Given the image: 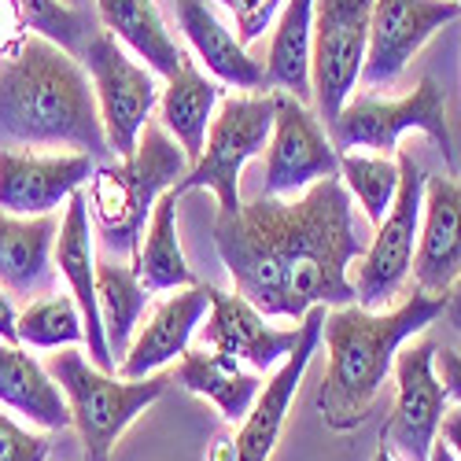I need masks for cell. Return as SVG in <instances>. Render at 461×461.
Returning <instances> with one entry per match:
<instances>
[{"label":"cell","instance_id":"60d3db41","mask_svg":"<svg viewBox=\"0 0 461 461\" xmlns=\"http://www.w3.org/2000/svg\"><path fill=\"white\" fill-rule=\"evenodd\" d=\"M373 461H395V454H392V450H388V447H380V450H376V457H373Z\"/></svg>","mask_w":461,"mask_h":461},{"label":"cell","instance_id":"4316f807","mask_svg":"<svg viewBox=\"0 0 461 461\" xmlns=\"http://www.w3.org/2000/svg\"><path fill=\"white\" fill-rule=\"evenodd\" d=\"M311 37H314V0H285L277 30L266 52V82L295 100H311Z\"/></svg>","mask_w":461,"mask_h":461},{"label":"cell","instance_id":"7c38bea8","mask_svg":"<svg viewBox=\"0 0 461 461\" xmlns=\"http://www.w3.org/2000/svg\"><path fill=\"white\" fill-rule=\"evenodd\" d=\"M392 373L399 399L380 439H388V450H395L402 461H429L439 436V420L447 413V392L436 376V343L420 339L410 348L402 343Z\"/></svg>","mask_w":461,"mask_h":461},{"label":"cell","instance_id":"d6986e66","mask_svg":"<svg viewBox=\"0 0 461 461\" xmlns=\"http://www.w3.org/2000/svg\"><path fill=\"white\" fill-rule=\"evenodd\" d=\"M207 311H211V285L174 288V295L151 306V314L140 325L137 339H130V348L119 362V376L140 380V376L159 373L177 355H185L200 321L207 318Z\"/></svg>","mask_w":461,"mask_h":461},{"label":"cell","instance_id":"277c9868","mask_svg":"<svg viewBox=\"0 0 461 461\" xmlns=\"http://www.w3.org/2000/svg\"><path fill=\"white\" fill-rule=\"evenodd\" d=\"M188 159L177 140L163 130V122H151L140 130L133 156L119 163H100L86 181V203L93 229L114 255H137L144 237V225L151 207L167 188H174L188 174Z\"/></svg>","mask_w":461,"mask_h":461},{"label":"cell","instance_id":"d4e9b609","mask_svg":"<svg viewBox=\"0 0 461 461\" xmlns=\"http://www.w3.org/2000/svg\"><path fill=\"white\" fill-rule=\"evenodd\" d=\"M177 384L188 388L192 395H203L218 406V413L225 420H240L248 417L262 380L255 369H244L240 362L225 358L218 351H207V348H196V351H185L181 355V366H177Z\"/></svg>","mask_w":461,"mask_h":461},{"label":"cell","instance_id":"ba28073f","mask_svg":"<svg viewBox=\"0 0 461 461\" xmlns=\"http://www.w3.org/2000/svg\"><path fill=\"white\" fill-rule=\"evenodd\" d=\"M82 67L93 82L96 107H100V122L111 156H133L137 137L148 126L151 111L159 107V74L137 63L126 45H119L107 30H96L89 37V45L82 49Z\"/></svg>","mask_w":461,"mask_h":461},{"label":"cell","instance_id":"484cf974","mask_svg":"<svg viewBox=\"0 0 461 461\" xmlns=\"http://www.w3.org/2000/svg\"><path fill=\"white\" fill-rule=\"evenodd\" d=\"M133 270L148 292H174L196 285V274L177 244V192L167 188L151 207V218L144 225V237L133 255Z\"/></svg>","mask_w":461,"mask_h":461},{"label":"cell","instance_id":"f35d334b","mask_svg":"<svg viewBox=\"0 0 461 461\" xmlns=\"http://www.w3.org/2000/svg\"><path fill=\"white\" fill-rule=\"evenodd\" d=\"M447 314H450V321H454V329L461 332V281L454 285V295L447 299Z\"/></svg>","mask_w":461,"mask_h":461},{"label":"cell","instance_id":"4fadbf2b","mask_svg":"<svg viewBox=\"0 0 461 461\" xmlns=\"http://www.w3.org/2000/svg\"><path fill=\"white\" fill-rule=\"evenodd\" d=\"M461 15L454 0H373L369 15V45L362 63L366 89H388L410 59L425 49V41Z\"/></svg>","mask_w":461,"mask_h":461},{"label":"cell","instance_id":"ab89813d","mask_svg":"<svg viewBox=\"0 0 461 461\" xmlns=\"http://www.w3.org/2000/svg\"><path fill=\"white\" fill-rule=\"evenodd\" d=\"M429 461H457V457H454V450H450V447H447L443 439H436V447H432Z\"/></svg>","mask_w":461,"mask_h":461},{"label":"cell","instance_id":"ac0fdd59","mask_svg":"<svg viewBox=\"0 0 461 461\" xmlns=\"http://www.w3.org/2000/svg\"><path fill=\"white\" fill-rule=\"evenodd\" d=\"M413 281L429 295H447L461 281V185L454 177H425V203L413 251Z\"/></svg>","mask_w":461,"mask_h":461},{"label":"cell","instance_id":"3957f363","mask_svg":"<svg viewBox=\"0 0 461 461\" xmlns=\"http://www.w3.org/2000/svg\"><path fill=\"white\" fill-rule=\"evenodd\" d=\"M447 314V295L413 292L395 311H366L358 303L329 306L321 339L329 348V369L321 376L318 410L332 432H351L366 417L395 369V355L406 339L425 332Z\"/></svg>","mask_w":461,"mask_h":461},{"label":"cell","instance_id":"836d02e7","mask_svg":"<svg viewBox=\"0 0 461 461\" xmlns=\"http://www.w3.org/2000/svg\"><path fill=\"white\" fill-rule=\"evenodd\" d=\"M26 19L19 12L15 0H0V56L15 52L23 41H26Z\"/></svg>","mask_w":461,"mask_h":461},{"label":"cell","instance_id":"1f68e13d","mask_svg":"<svg viewBox=\"0 0 461 461\" xmlns=\"http://www.w3.org/2000/svg\"><path fill=\"white\" fill-rule=\"evenodd\" d=\"M218 5L233 15L240 45H251L270 30L285 8V0H218Z\"/></svg>","mask_w":461,"mask_h":461},{"label":"cell","instance_id":"9c48e42d","mask_svg":"<svg viewBox=\"0 0 461 461\" xmlns=\"http://www.w3.org/2000/svg\"><path fill=\"white\" fill-rule=\"evenodd\" d=\"M399 192L376 225V237L355 258V303L366 311H380L392 303L410 277L413 251H417V229H420V203H425V170L410 156L399 151Z\"/></svg>","mask_w":461,"mask_h":461},{"label":"cell","instance_id":"6da1fadb","mask_svg":"<svg viewBox=\"0 0 461 461\" xmlns=\"http://www.w3.org/2000/svg\"><path fill=\"white\" fill-rule=\"evenodd\" d=\"M214 248L237 292L266 318H295L311 306L355 303L351 262L366 251L351 192L321 177L299 196H258L218 211Z\"/></svg>","mask_w":461,"mask_h":461},{"label":"cell","instance_id":"f1b7e54d","mask_svg":"<svg viewBox=\"0 0 461 461\" xmlns=\"http://www.w3.org/2000/svg\"><path fill=\"white\" fill-rule=\"evenodd\" d=\"M15 343L37 351H59L86 343V321L70 292H49L30 299V306L15 318Z\"/></svg>","mask_w":461,"mask_h":461},{"label":"cell","instance_id":"603a6c76","mask_svg":"<svg viewBox=\"0 0 461 461\" xmlns=\"http://www.w3.org/2000/svg\"><path fill=\"white\" fill-rule=\"evenodd\" d=\"M93 8L96 23L137 59H144V67H151L159 78H170L181 67L185 52L170 37L156 0H93Z\"/></svg>","mask_w":461,"mask_h":461},{"label":"cell","instance_id":"cb8c5ba5","mask_svg":"<svg viewBox=\"0 0 461 461\" xmlns=\"http://www.w3.org/2000/svg\"><path fill=\"white\" fill-rule=\"evenodd\" d=\"M221 89L214 78L196 67V59H181V67L167 78V89L159 93V119L163 130L177 140V148L185 151L188 163L200 159L203 140H207V126L218 111Z\"/></svg>","mask_w":461,"mask_h":461},{"label":"cell","instance_id":"d590c367","mask_svg":"<svg viewBox=\"0 0 461 461\" xmlns=\"http://www.w3.org/2000/svg\"><path fill=\"white\" fill-rule=\"evenodd\" d=\"M439 429H443V443L454 450V457L461 461V410H447L443 420H439Z\"/></svg>","mask_w":461,"mask_h":461},{"label":"cell","instance_id":"8fae6325","mask_svg":"<svg viewBox=\"0 0 461 461\" xmlns=\"http://www.w3.org/2000/svg\"><path fill=\"white\" fill-rule=\"evenodd\" d=\"M266 196H299L321 177H339V151L303 100L274 96V130L266 144Z\"/></svg>","mask_w":461,"mask_h":461},{"label":"cell","instance_id":"4dcf8cb0","mask_svg":"<svg viewBox=\"0 0 461 461\" xmlns=\"http://www.w3.org/2000/svg\"><path fill=\"white\" fill-rule=\"evenodd\" d=\"M26 30L37 37H49L52 45L67 49L70 56H82V49L89 45L93 30V15H86L82 8H67L59 0H15Z\"/></svg>","mask_w":461,"mask_h":461},{"label":"cell","instance_id":"44dd1931","mask_svg":"<svg viewBox=\"0 0 461 461\" xmlns=\"http://www.w3.org/2000/svg\"><path fill=\"white\" fill-rule=\"evenodd\" d=\"M177 26L214 82L251 93L270 89L266 67L248 56V45H240V37L214 15L211 0H177Z\"/></svg>","mask_w":461,"mask_h":461},{"label":"cell","instance_id":"5bb4252c","mask_svg":"<svg viewBox=\"0 0 461 461\" xmlns=\"http://www.w3.org/2000/svg\"><path fill=\"white\" fill-rule=\"evenodd\" d=\"M96 159L82 151H15L0 148V211L41 218L67 207V200L93 177Z\"/></svg>","mask_w":461,"mask_h":461},{"label":"cell","instance_id":"ffe728a7","mask_svg":"<svg viewBox=\"0 0 461 461\" xmlns=\"http://www.w3.org/2000/svg\"><path fill=\"white\" fill-rule=\"evenodd\" d=\"M56 214L19 218L0 211V288L41 299L56 292Z\"/></svg>","mask_w":461,"mask_h":461},{"label":"cell","instance_id":"e0dca14e","mask_svg":"<svg viewBox=\"0 0 461 461\" xmlns=\"http://www.w3.org/2000/svg\"><path fill=\"white\" fill-rule=\"evenodd\" d=\"M56 270L67 277L70 295L78 303L82 321H86V348L89 362L104 373H119V362L107 351V336L100 321V303H96V244H93V218L86 192L78 188L63 207V221L56 233Z\"/></svg>","mask_w":461,"mask_h":461},{"label":"cell","instance_id":"2e32d148","mask_svg":"<svg viewBox=\"0 0 461 461\" xmlns=\"http://www.w3.org/2000/svg\"><path fill=\"white\" fill-rule=\"evenodd\" d=\"M295 343H299V325L274 329L266 325V314H258L240 292L229 295L221 288H211L207 325L200 321V348L218 351L255 373H266L277 369L292 355Z\"/></svg>","mask_w":461,"mask_h":461},{"label":"cell","instance_id":"9a60e30c","mask_svg":"<svg viewBox=\"0 0 461 461\" xmlns=\"http://www.w3.org/2000/svg\"><path fill=\"white\" fill-rule=\"evenodd\" d=\"M329 306H311L303 314L299 325V343L292 348V355L274 369V376L262 384L248 417L240 420V432L233 436L237 447V461H270L277 450V439L285 432V420H288V406L299 392V384L311 369V358L321 343V321H325Z\"/></svg>","mask_w":461,"mask_h":461},{"label":"cell","instance_id":"d6a6232c","mask_svg":"<svg viewBox=\"0 0 461 461\" xmlns=\"http://www.w3.org/2000/svg\"><path fill=\"white\" fill-rule=\"evenodd\" d=\"M49 439L23 429L12 413H0V461H45Z\"/></svg>","mask_w":461,"mask_h":461},{"label":"cell","instance_id":"74e56055","mask_svg":"<svg viewBox=\"0 0 461 461\" xmlns=\"http://www.w3.org/2000/svg\"><path fill=\"white\" fill-rule=\"evenodd\" d=\"M211 461H237V447H233V439H229V436H218V443H214V450H211Z\"/></svg>","mask_w":461,"mask_h":461},{"label":"cell","instance_id":"5b68a950","mask_svg":"<svg viewBox=\"0 0 461 461\" xmlns=\"http://www.w3.org/2000/svg\"><path fill=\"white\" fill-rule=\"evenodd\" d=\"M45 369L59 384V392L70 406V420L82 436L86 461H111L114 443L137 420V413L156 402L170 384L163 373H151L140 380L104 373L78 348H59L56 355H49Z\"/></svg>","mask_w":461,"mask_h":461},{"label":"cell","instance_id":"8d00e7d4","mask_svg":"<svg viewBox=\"0 0 461 461\" xmlns=\"http://www.w3.org/2000/svg\"><path fill=\"white\" fill-rule=\"evenodd\" d=\"M15 306H12V299H8V292L0 288V339H8V343H15Z\"/></svg>","mask_w":461,"mask_h":461},{"label":"cell","instance_id":"8992f818","mask_svg":"<svg viewBox=\"0 0 461 461\" xmlns=\"http://www.w3.org/2000/svg\"><path fill=\"white\" fill-rule=\"evenodd\" d=\"M274 130V93H244L221 96L218 111L207 126V140L200 159L188 167V174L174 185L177 196L207 188L214 192L218 211L240 207V170L248 159L262 156Z\"/></svg>","mask_w":461,"mask_h":461},{"label":"cell","instance_id":"7bdbcfd3","mask_svg":"<svg viewBox=\"0 0 461 461\" xmlns=\"http://www.w3.org/2000/svg\"><path fill=\"white\" fill-rule=\"evenodd\" d=\"M454 5H461V0H454Z\"/></svg>","mask_w":461,"mask_h":461},{"label":"cell","instance_id":"30bf717a","mask_svg":"<svg viewBox=\"0 0 461 461\" xmlns=\"http://www.w3.org/2000/svg\"><path fill=\"white\" fill-rule=\"evenodd\" d=\"M373 0H314L311 37V100L325 130L355 96L369 45Z\"/></svg>","mask_w":461,"mask_h":461},{"label":"cell","instance_id":"b9f144b4","mask_svg":"<svg viewBox=\"0 0 461 461\" xmlns=\"http://www.w3.org/2000/svg\"><path fill=\"white\" fill-rule=\"evenodd\" d=\"M59 5H67V8H86L89 0H59Z\"/></svg>","mask_w":461,"mask_h":461},{"label":"cell","instance_id":"7a4b0ae2","mask_svg":"<svg viewBox=\"0 0 461 461\" xmlns=\"http://www.w3.org/2000/svg\"><path fill=\"white\" fill-rule=\"evenodd\" d=\"M0 148L15 151H82L104 163L111 156L93 82L78 56L26 33L0 56Z\"/></svg>","mask_w":461,"mask_h":461},{"label":"cell","instance_id":"83f0119b","mask_svg":"<svg viewBox=\"0 0 461 461\" xmlns=\"http://www.w3.org/2000/svg\"><path fill=\"white\" fill-rule=\"evenodd\" d=\"M151 292L140 285L137 270L126 262H96V303L100 321L107 336V351L114 362H122L130 336L140 325V314L148 311Z\"/></svg>","mask_w":461,"mask_h":461},{"label":"cell","instance_id":"e575fe53","mask_svg":"<svg viewBox=\"0 0 461 461\" xmlns=\"http://www.w3.org/2000/svg\"><path fill=\"white\" fill-rule=\"evenodd\" d=\"M436 376H439V384H443V392H447V399H454V402H461V355L457 351H439L436 348Z\"/></svg>","mask_w":461,"mask_h":461},{"label":"cell","instance_id":"f546056e","mask_svg":"<svg viewBox=\"0 0 461 461\" xmlns=\"http://www.w3.org/2000/svg\"><path fill=\"white\" fill-rule=\"evenodd\" d=\"M339 181L362 203L373 225L384 221L395 192H399V163L388 156H362V151H343L339 156Z\"/></svg>","mask_w":461,"mask_h":461},{"label":"cell","instance_id":"7402d4cb","mask_svg":"<svg viewBox=\"0 0 461 461\" xmlns=\"http://www.w3.org/2000/svg\"><path fill=\"white\" fill-rule=\"evenodd\" d=\"M0 410H12L15 417L49 432L74 425L70 406L49 369L30 355V348L8 339H0Z\"/></svg>","mask_w":461,"mask_h":461},{"label":"cell","instance_id":"52a82bcc","mask_svg":"<svg viewBox=\"0 0 461 461\" xmlns=\"http://www.w3.org/2000/svg\"><path fill=\"white\" fill-rule=\"evenodd\" d=\"M406 130L425 133L439 151L447 167L454 170V148H450V126H447V93L443 86L425 74L413 93L402 100H376V96H355L339 107V114L329 126V140L336 151H358L369 148L373 156H388L399 148V137Z\"/></svg>","mask_w":461,"mask_h":461}]
</instances>
